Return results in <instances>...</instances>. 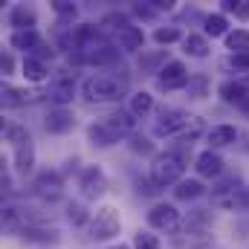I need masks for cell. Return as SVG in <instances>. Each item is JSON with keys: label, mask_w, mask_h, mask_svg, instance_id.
<instances>
[{"label": "cell", "mask_w": 249, "mask_h": 249, "mask_svg": "<svg viewBox=\"0 0 249 249\" xmlns=\"http://www.w3.org/2000/svg\"><path fill=\"white\" fill-rule=\"evenodd\" d=\"M212 229H203V226H180L174 235H168V244L171 249H212Z\"/></svg>", "instance_id": "obj_9"}, {"label": "cell", "mask_w": 249, "mask_h": 249, "mask_svg": "<svg viewBox=\"0 0 249 249\" xmlns=\"http://www.w3.org/2000/svg\"><path fill=\"white\" fill-rule=\"evenodd\" d=\"M168 61H171V58H168V53H165V50H154V53H145V50H142V53H139V58H136V70H139V72H145V75H154V78H157V75H160V70H162Z\"/></svg>", "instance_id": "obj_23"}, {"label": "cell", "mask_w": 249, "mask_h": 249, "mask_svg": "<svg viewBox=\"0 0 249 249\" xmlns=\"http://www.w3.org/2000/svg\"><path fill=\"white\" fill-rule=\"evenodd\" d=\"M194 119V113H188L183 107H162L154 119V136L157 139H180V133L186 130Z\"/></svg>", "instance_id": "obj_5"}, {"label": "cell", "mask_w": 249, "mask_h": 249, "mask_svg": "<svg viewBox=\"0 0 249 249\" xmlns=\"http://www.w3.org/2000/svg\"><path fill=\"white\" fill-rule=\"evenodd\" d=\"M194 171H197V177L200 180H220L223 174H226V162H223V157H220V151H212V148H206V151H200L197 157H194Z\"/></svg>", "instance_id": "obj_12"}, {"label": "cell", "mask_w": 249, "mask_h": 249, "mask_svg": "<svg viewBox=\"0 0 249 249\" xmlns=\"http://www.w3.org/2000/svg\"><path fill=\"white\" fill-rule=\"evenodd\" d=\"M127 110L136 116V119H145L154 113V93L151 90H133L130 99H127Z\"/></svg>", "instance_id": "obj_27"}, {"label": "cell", "mask_w": 249, "mask_h": 249, "mask_svg": "<svg viewBox=\"0 0 249 249\" xmlns=\"http://www.w3.org/2000/svg\"><path fill=\"white\" fill-rule=\"evenodd\" d=\"M3 191L6 194H12L15 191V186H12V171H9V165L3 162Z\"/></svg>", "instance_id": "obj_45"}, {"label": "cell", "mask_w": 249, "mask_h": 249, "mask_svg": "<svg viewBox=\"0 0 249 249\" xmlns=\"http://www.w3.org/2000/svg\"><path fill=\"white\" fill-rule=\"evenodd\" d=\"M127 148H130V154H136V157H157L160 151H157V145H154V136H148V133H133L130 139H127Z\"/></svg>", "instance_id": "obj_31"}, {"label": "cell", "mask_w": 249, "mask_h": 249, "mask_svg": "<svg viewBox=\"0 0 249 249\" xmlns=\"http://www.w3.org/2000/svg\"><path fill=\"white\" fill-rule=\"evenodd\" d=\"M107 249H133V244H122V241H119V244H110Z\"/></svg>", "instance_id": "obj_46"}, {"label": "cell", "mask_w": 249, "mask_h": 249, "mask_svg": "<svg viewBox=\"0 0 249 249\" xmlns=\"http://www.w3.org/2000/svg\"><path fill=\"white\" fill-rule=\"evenodd\" d=\"M130 99L127 78L124 75H110V72H93L81 81V99L87 105H110L119 99Z\"/></svg>", "instance_id": "obj_1"}, {"label": "cell", "mask_w": 249, "mask_h": 249, "mask_svg": "<svg viewBox=\"0 0 249 249\" xmlns=\"http://www.w3.org/2000/svg\"><path fill=\"white\" fill-rule=\"evenodd\" d=\"M64 217H67V223H72V226H90V212L84 209V203L81 200H67L64 203Z\"/></svg>", "instance_id": "obj_32"}, {"label": "cell", "mask_w": 249, "mask_h": 249, "mask_svg": "<svg viewBox=\"0 0 249 249\" xmlns=\"http://www.w3.org/2000/svg\"><path fill=\"white\" fill-rule=\"evenodd\" d=\"M44 127L53 136H64V133H70L75 127V113L70 107H50L44 113Z\"/></svg>", "instance_id": "obj_15"}, {"label": "cell", "mask_w": 249, "mask_h": 249, "mask_svg": "<svg viewBox=\"0 0 249 249\" xmlns=\"http://www.w3.org/2000/svg\"><path fill=\"white\" fill-rule=\"evenodd\" d=\"M186 96L188 99H194V102L209 99V96H212V78H209L206 72H191L188 87H186Z\"/></svg>", "instance_id": "obj_29"}, {"label": "cell", "mask_w": 249, "mask_h": 249, "mask_svg": "<svg viewBox=\"0 0 249 249\" xmlns=\"http://www.w3.org/2000/svg\"><path fill=\"white\" fill-rule=\"evenodd\" d=\"M183 29L180 26H157L154 29V41L160 47H171V44H183Z\"/></svg>", "instance_id": "obj_35"}, {"label": "cell", "mask_w": 249, "mask_h": 249, "mask_svg": "<svg viewBox=\"0 0 249 249\" xmlns=\"http://www.w3.org/2000/svg\"><path fill=\"white\" fill-rule=\"evenodd\" d=\"M133 249H162V244L151 229H139L133 235Z\"/></svg>", "instance_id": "obj_37"}, {"label": "cell", "mask_w": 249, "mask_h": 249, "mask_svg": "<svg viewBox=\"0 0 249 249\" xmlns=\"http://www.w3.org/2000/svg\"><path fill=\"white\" fill-rule=\"evenodd\" d=\"M217 96H220L223 105L241 110V105L249 99V84L247 81H241V78H229V81H223V84L217 87Z\"/></svg>", "instance_id": "obj_18"}, {"label": "cell", "mask_w": 249, "mask_h": 249, "mask_svg": "<svg viewBox=\"0 0 249 249\" xmlns=\"http://www.w3.org/2000/svg\"><path fill=\"white\" fill-rule=\"evenodd\" d=\"M220 12H223V15L232 12L235 18H249V0H223Z\"/></svg>", "instance_id": "obj_39"}, {"label": "cell", "mask_w": 249, "mask_h": 249, "mask_svg": "<svg viewBox=\"0 0 249 249\" xmlns=\"http://www.w3.org/2000/svg\"><path fill=\"white\" fill-rule=\"evenodd\" d=\"M32 194L44 203H55L64 197V174L55 168H44L32 177Z\"/></svg>", "instance_id": "obj_7"}, {"label": "cell", "mask_w": 249, "mask_h": 249, "mask_svg": "<svg viewBox=\"0 0 249 249\" xmlns=\"http://www.w3.org/2000/svg\"><path fill=\"white\" fill-rule=\"evenodd\" d=\"M20 75H23L29 84H44V81L53 78V70H50L47 61H41V58H35V55H23V61H20Z\"/></svg>", "instance_id": "obj_22"}, {"label": "cell", "mask_w": 249, "mask_h": 249, "mask_svg": "<svg viewBox=\"0 0 249 249\" xmlns=\"http://www.w3.org/2000/svg\"><path fill=\"white\" fill-rule=\"evenodd\" d=\"M18 238H20L23 244H29V247H55V244H61L64 235L55 223H41V226H26V229H20Z\"/></svg>", "instance_id": "obj_13"}, {"label": "cell", "mask_w": 249, "mask_h": 249, "mask_svg": "<svg viewBox=\"0 0 249 249\" xmlns=\"http://www.w3.org/2000/svg\"><path fill=\"white\" fill-rule=\"evenodd\" d=\"M238 142V127L229 122H220V124H212L209 133H206V145L212 151H220V148H229Z\"/></svg>", "instance_id": "obj_20"}, {"label": "cell", "mask_w": 249, "mask_h": 249, "mask_svg": "<svg viewBox=\"0 0 249 249\" xmlns=\"http://www.w3.org/2000/svg\"><path fill=\"white\" fill-rule=\"evenodd\" d=\"M119 232H122V214H119V209H116V206H110V203L99 206V209L93 212V217H90L87 238H90V241L105 244V241H116V238H119Z\"/></svg>", "instance_id": "obj_3"}, {"label": "cell", "mask_w": 249, "mask_h": 249, "mask_svg": "<svg viewBox=\"0 0 249 249\" xmlns=\"http://www.w3.org/2000/svg\"><path fill=\"white\" fill-rule=\"evenodd\" d=\"M180 47L188 58H209V53H212V41L203 32H188Z\"/></svg>", "instance_id": "obj_25"}, {"label": "cell", "mask_w": 249, "mask_h": 249, "mask_svg": "<svg viewBox=\"0 0 249 249\" xmlns=\"http://www.w3.org/2000/svg\"><path fill=\"white\" fill-rule=\"evenodd\" d=\"M136 194L139 197H157L160 188L151 183V177H136Z\"/></svg>", "instance_id": "obj_40"}, {"label": "cell", "mask_w": 249, "mask_h": 249, "mask_svg": "<svg viewBox=\"0 0 249 249\" xmlns=\"http://www.w3.org/2000/svg\"><path fill=\"white\" fill-rule=\"evenodd\" d=\"M145 220H148V229L151 232H165V235H174L180 226H183V212L174 206V203H154L148 212H145Z\"/></svg>", "instance_id": "obj_6"}, {"label": "cell", "mask_w": 249, "mask_h": 249, "mask_svg": "<svg viewBox=\"0 0 249 249\" xmlns=\"http://www.w3.org/2000/svg\"><path fill=\"white\" fill-rule=\"evenodd\" d=\"M99 122L105 124V127H107V130H110V133L119 139V142H122V139L127 142V139L136 133V122H139V119H136V116H133L127 107H124V110L119 107V110H110V113H105Z\"/></svg>", "instance_id": "obj_11"}, {"label": "cell", "mask_w": 249, "mask_h": 249, "mask_svg": "<svg viewBox=\"0 0 249 249\" xmlns=\"http://www.w3.org/2000/svg\"><path fill=\"white\" fill-rule=\"evenodd\" d=\"M84 133H87V142H90V145H96V148H113V145H119V139H116L105 124L99 122V119L87 124V130H84Z\"/></svg>", "instance_id": "obj_28"}, {"label": "cell", "mask_w": 249, "mask_h": 249, "mask_svg": "<svg viewBox=\"0 0 249 249\" xmlns=\"http://www.w3.org/2000/svg\"><path fill=\"white\" fill-rule=\"evenodd\" d=\"M209 188L203 186V180L200 177H186L180 186L171 188V194H174V200H180V203H191V200H200L203 194H206Z\"/></svg>", "instance_id": "obj_26"}, {"label": "cell", "mask_w": 249, "mask_h": 249, "mask_svg": "<svg viewBox=\"0 0 249 249\" xmlns=\"http://www.w3.org/2000/svg\"><path fill=\"white\" fill-rule=\"evenodd\" d=\"M12 171L18 177L35 174V142H26L20 148H12Z\"/></svg>", "instance_id": "obj_21"}, {"label": "cell", "mask_w": 249, "mask_h": 249, "mask_svg": "<svg viewBox=\"0 0 249 249\" xmlns=\"http://www.w3.org/2000/svg\"><path fill=\"white\" fill-rule=\"evenodd\" d=\"M3 139H6V142H9L12 148H20V145L32 142V136H29L26 124H20V122H9V124H3Z\"/></svg>", "instance_id": "obj_33"}, {"label": "cell", "mask_w": 249, "mask_h": 249, "mask_svg": "<svg viewBox=\"0 0 249 249\" xmlns=\"http://www.w3.org/2000/svg\"><path fill=\"white\" fill-rule=\"evenodd\" d=\"M223 67H232L235 72H249V53H244V55H229L223 61Z\"/></svg>", "instance_id": "obj_41"}, {"label": "cell", "mask_w": 249, "mask_h": 249, "mask_svg": "<svg viewBox=\"0 0 249 249\" xmlns=\"http://www.w3.org/2000/svg\"><path fill=\"white\" fill-rule=\"evenodd\" d=\"M6 23L12 26V32H26V29H38V12L26 3H15L6 12Z\"/></svg>", "instance_id": "obj_16"}, {"label": "cell", "mask_w": 249, "mask_h": 249, "mask_svg": "<svg viewBox=\"0 0 249 249\" xmlns=\"http://www.w3.org/2000/svg\"><path fill=\"white\" fill-rule=\"evenodd\" d=\"M53 12H55V18H58L61 26H72V20L78 18V6L70 3V0H55L53 3Z\"/></svg>", "instance_id": "obj_36"}, {"label": "cell", "mask_w": 249, "mask_h": 249, "mask_svg": "<svg viewBox=\"0 0 249 249\" xmlns=\"http://www.w3.org/2000/svg\"><path fill=\"white\" fill-rule=\"evenodd\" d=\"M75 93H81V87H78V81H75V72H70V70H55L53 78H50V84L44 87V99H50L53 107H67V105H72Z\"/></svg>", "instance_id": "obj_4"}, {"label": "cell", "mask_w": 249, "mask_h": 249, "mask_svg": "<svg viewBox=\"0 0 249 249\" xmlns=\"http://www.w3.org/2000/svg\"><path fill=\"white\" fill-rule=\"evenodd\" d=\"M0 70H3V75H15V58H12V53L0 55Z\"/></svg>", "instance_id": "obj_42"}, {"label": "cell", "mask_w": 249, "mask_h": 249, "mask_svg": "<svg viewBox=\"0 0 249 249\" xmlns=\"http://www.w3.org/2000/svg\"><path fill=\"white\" fill-rule=\"evenodd\" d=\"M130 15H133L136 20H157V18H160V12L154 9L151 0H145V3H133V6H130Z\"/></svg>", "instance_id": "obj_38"}, {"label": "cell", "mask_w": 249, "mask_h": 249, "mask_svg": "<svg viewBox=\"0 0 249 249\" xmlns=\"http://www.w3.org/2000/svg\"><path fill=\"white\" fill-rule=\"evenodd\" d=\"M113 41H116V47L127 53V55H139L142 50H145V29L136 23V20H130L127 26H122L119 32H113Z\"/></svg>", "instance_id": "obj_14"}, {"label": "cell", "mask_w": 249, "mask_h": 249, "mask_svg": "<svg viewBox=\"0 0 249 249\" xmlns=\"http://www.w3.org/2000/svg\"><path fill=\"white\" fill-rule=\"evenodd\" d=\"M241 186H244L241 174H238V171H235V174H232V171H226L220 180H214V183H212L209 191H212V197H220V194H229V191H235V188H241Z\"/></svg>", "instance_id": "obj_34"}, {"label": "cell", "mask_w": 249, "mask_h": 249, "mask_svg": "<svg viewBox=\"0 0 249 249\" xmlns=\"http://www.w3.org/2000/svg\"><path fill=\"white\" fill-rule=\"evenodd\" d=\"M107 188H110L107 174H105V168H102L99 162L81 168V174H78V194H81L84 200H99V197H105Z\"/></svg>", "instance_id": "obj_8"}, {"label": "cell", "mask_w": 249, "mask_h": 249, "mask_svg": "<svg viewBox=\"0 0 249 249\" xmlns=\"http://www.w3.org/2000/svg\"><path fill=\"white\" fill-rule=\"evenodd\" d=\"M75 171H78V174H81V168H78V157H70V160H67V162H64L61 174H64V177H70V174H75Z\"/></svg>", "instance_id": "obj_44"}, {"label": "cell", "mask_w": 249, "mask_h": 249, "mask_svg": "<svg viewBox=\"0 0 249 249\" xmlns=\"http://www.w3.org/2000/svg\"><path fill=\"white\" fill-rule=\"evenodd\" d=\"M151 3H154V9H157L160 15H162V12H174V9H177V0H151Z\"/></svg>", "instance_id": "obj_43"}, {"label": "cell", "mask_w": 249, "mask_h": 249, "mask_svg": "<svg viewBox=\"0 0 249 249\" xmlns=\"http://www.w3.org/2000/svg\"><path fill=\"white\" fill-rule=\"evenodd\" d=\"M186 165L171 148H165V151H160L154 160H151V165H148V177H151V183L160 188H174L180 186L183 180H186Z\"/></svg>", "instance_id": "obj_2"}, {"label": "cell", "mask_w": 249, "mask_h": 249, "mask_svg": "<svg viewBox=\"0 0 249 249\" xmlns=\"http://www.w3.org/2000/svg\"><path fill=\"white\" fill-rule=\"evenodd\" d=\"M223 44H226V53H229V55H244V53H249V29L235 26V29L223 38Z\"/></svg>", "instance_id": "obj_30"}, {"label": "cell", "mask_w": 249, "mask_h": 249, "mask_svg": "<svg viewBox=\"0 0 249 249\" xmlns=\"http://www.w3.org/2000/svg\"><path fill=\"white\" fill-rule=\"evenodd\" d=\"M212 249H217V247H212Z\"/></svg>", "instance_id": "obj_47"}, {"label": "cell", "mask_w": 249, "mask_h": 249, "mask_svg": "<svg viewBox=\"0 0 249 249\" xmlns=\"http://www.w3.org/2000/svg\"><path fill=\"white\" fill-rule=\"evenodd\" d=\"M232 29H229V18L223 15V12H209V15H203V35L209 38V41H214V38H226Z\"/></svg>", "instance_id": "obj_24"}, {"label": "cell", "mask_w": 249, "mask_h": 249, "mask_svg": "<svg viewBox=\"0 0 249 249\" xmlns=\"http://www.w3.org/2000/svg\"><path fill=\"white\" fill-rule=\"evenodd\" d=\"M188 78H191V72H188L186 64L180 61V58H171L160 70V75L154 78V84H157L160 93H174V90H186Z\"/></svg>", "instance_id": "obj_10"}, {"label": "cell", "mask_w": 249, "mask_h": 249, "mask_svg": "<svg viewBox=\"0 0 249 249\" xmlns=\"http://www.w3.org/2000/svg\"><path fill=\"white\" fill-rule=\"evenodd\" d=\"M35 99H44V93H29L26 87H15V84H9V81H3V87H0V102H3V107H9V110L26 107V105L35 102Z\"/></svg>", "instance_id": "obj_17"}, {"label": "cell", "mask_w": 249, "mask_h": 249, "mask_svg": "<svg viewBox=\"0 0 249 249\" xmlns=\"http://www.w3.org/2000/svg\"><path fill=\"white\" fill-rule=\"evenodd\" d=\"M212 203L223 212H235V214H244L249 212V186L244 183L241 188L229 191V194H220V197H212Z\"/></svg>", "instance_id": "obj_19"}]
</instances>
